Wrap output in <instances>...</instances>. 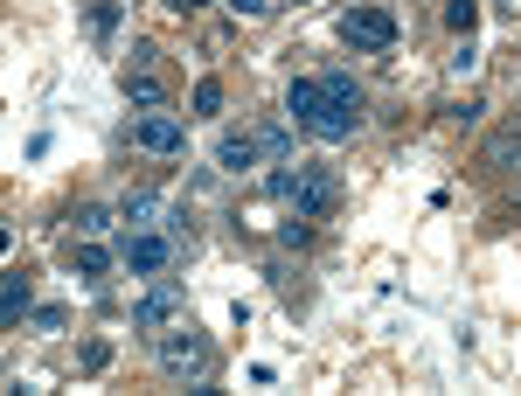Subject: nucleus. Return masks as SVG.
Segmentation results:
<instances>
[{
    "label": "nucleus",
    "mask_w": 521,
    "mask_h": 396,
    "mask_svg": "<svg viewBox=\"0 0 521 396\" xmlns=\"http://www.w3.org/2000/svg\"><path fill=\"white\" fill-rule=\"evenodd\" d=\"M167 7H174V14H195V7H209V0H167Z\"/></svg>",
    "instance_id": "26"
},
{
    "label": "nucleus",
    "mask_w": 521,
    "mask_h": 396,
    "mask_svg": "<svg viewBox=\"0 0 521 396\" xmlns=\"http://www.w3.org/2000/svg\"><path fill=\"white\" fill-rule=\"evenodd\" d=\"M160 230H167V237H174V244H181V251H188V244H195V237H188V209H167V216H160Z\"/></svg>",
    "instance_id": "22"
},
{
    "label": "nucleus",
    "mask_w": 521,
    "mask_h": 396,
    "mask_svg": "<svg viewBox=\"0 0 521 396\" xmlns=\"http://www.w3.org/2000/svg\"><path fill=\"white\" fill-rule=\"evenodd\" d=\"M341 42H348V49H390L396 42V14L390 7H369V0L348 7V14H341Z\"/></svg>",
    "instance_id": "6"
},
{
    "label": "nucleus",
    "mask_w": 521,
    "mask_h": 396,
    "mask_svg": "<svg viewBox=\"0 0 521 396\" xmlns=\"http://www.w3.org/2000/svg\"><path fill=\"white\" fill-rule=\"evenodd\" d=\"M70 223H77V237H105V230H112V209H105V202H84Z\"/></svg>",
    "instance_id": "18"
},
{
    "label": "nucleus",
    "mask_w": 521,
    "mask_h": 396,
    "mask_svg": "<svg viewBox=\"0 0 521 396\" xmlns=\"http://www.w3.org/2000/svg\"><path fill=\"white\" fill-rule=\"evenodd\" d=\"M181 320H188V299H181L174 278H160V285L132 306V327H139V334H167V327H181Z\"/></svg>",
    "instance_id": "5"
},
{
    "label": "nucleus",
    "mask_w": 521,
    "mask_h": 396,
    "mask_svg": "<svg viewBox=\"0 0 521 396\" xmlns=\"http://www.w3.org/2000/svg\"><path fill=\"white\" fill-rule=\"evenodd\" d=\"M126 56H132V70H160V49H153V42H132Z\"/></svg>",
    "instance_id": "24"
},
{
    "label": "nucleus",
    "mask_w": 521,
    "mask_h": 396,
    "mask_svg": "<svg viewBox=\"0 0 521 396\" xmlns=\"http://www.w3.org/2000/svg\"><path fill=\"white\" fill-rule=\"evenodd\" d=\"M355 126H362V112H341L334 98H327V105H320V112L306 119V132H313V139H327V146H341V139H355Z\"/></svg>",
    "instance_id": "8"
},
{
    "label": "nucleus",
    "mask_w": 521,
    "mask_h": 396,
    "mask_svg": "<svg viewBox=\"0 0 521 396\" xmlns=\"http://www.w3.org/2000/svg\"><path fill=\"white\" fill-rule=\"evenodd\" d=\"M21 313H35V292H28V278H7V285H0V320L14 327Z\"/></svg>",
    "instance_id": "12"
},
{
    "label": "nucleus",
    "mask_w": 521,
    "mask_h": 396,
    "mask_svg": "<svg viewBox=\"0 0 521 396\" xmlns=\"http://www.w3.org/2000/svg\"><path fill=\"white\" fill-rule=\"evenodd\" d=\"M119 21H126V0H98V7H91V35H98V42L119 35Z\"/></svg>",
    "instance_id": "16"
},
{
    "label": "nucleus",
    "mask_w": 521,
    "mask_h": 396,
    "mask_svg": "<svg viewBox=\"0 0 521 396\" xmlns=\"http://www.w3.org/2000/svg\"><path fill=\"white\" fill-rule=\"evenodd\" d=\"M230 7H237L244 21H258V14H271V0H230Z\"/></svg>",
    "instance_id": "25"
},
{
    "label": "nucleus",
    "mask_w": 521,
    "mask_h": 396,
    "mask_svg": "<svg viewBox=\"0 0 521 396\" xmlns=\"http://www.w3.org/2000/svg\"><path fill=\"white\" fill-rule=\"evenodd\" d=\"M132 146H139V153H181V146H188V119L167 112V105L132 112Z\"/></svg>",
    "instance_id": "3"
},
{
    "label": "nucleus",
    "mask_w": 521,
    "mask_h": 396,
    "mask_svg": "<svg viewBox=\"0 0 521 396\" xmlns=\"http://www.w3.org/2000/svg\"><path fill=\"white\" fill-rule=\"evenodd\" d=\"M258 146H264V160H271V167H278V160H292V132H285V126H264Z\"/></svg>",
    "instance_id": "21"
},
{
    "label": "nucleus",
    "mask_w": 521,
    "mask_h": 396,
    "mask_svg": "<svg viewBox=\"0 0 521 396\" xmlns=\"http://www.w3.org/2000/svg\"><path fill=\"white\" fill-rule=\"evenodd\" d=\"M160 216H167V202H160L153 188H139V195H126V223H132V230H160Z\"/></svg>",
    "instance_id": "11"
},
{
    "label": "nucleus",
    "mask_w": 521,
    "mask_h": 396,
    "mask_svg": "<svg viewBox=\"0 0 521 396\" xmlns=\"http://www.w3.org/2000/svg\"><path fill=\"white\" fill-rule=\"evenodd\" d=\"M473 70H480V49H473V35H466V49L452 56V77H473Z\"/></svg>",
    "instance_id": "23"
},
{
    "label": "nucleus",
    "mask_w": 521,
    "mask_h": 396,
    "mask_svg": "<svg viewBox=\"0 0 521 396\" xmlns=\"http://www.w3.org/2000/svg\"><path fill=\"white\" fill-rule=\"evenodd\" d=\"M188 105H195V112H188V119H216V112H223V84H216V77H202V84H195V98H188Z\"/></svg>",
    "instance_id": "17"
},
{
    "label": "nucleus",
    "mask_w": 521,
    "mask_h": 396,
    "mask_svg": "<svg viewBox=\"0 0 521 396\" xmlns=\"http://www.w3.org/2000/svg\"><path fill=\"white\" fill-rule=\"evenodd\" d=\"M126 98L139 105V112L167 105V84H160V70H132V63H126Z\"/></svg>",
    "instance_id": "10"
},
{
    "label": "nucleus",
    "mask_w": 521,
    "mask_h": 396,
    "mask_svg": "<svg viewBox=\"0 0 521 396\" xmlns=\"http://www.w3.org/2000/svg\"><path fill=\"white\" fill-rule=\"evenodd\" d=\"M445 28L452 35H473L480 28V0H445Z\"/></svg>",
    "instance_id": "19"
},
{
    "label": "nucleus",
    "mask_w": 521,
    "mask_h": 396,
    "mask_svg": "<svg viewBox=\"0 0 521 396\" xmlns=\"http://www.w3.org/2000/svg\"><path fill=\"white\" fill-rule=\"evenodd\" d=\"M515 160H521V119L487 139V167H515Z\"/></svg>",
    "instance_id": "13"
},
{
    "label": "nucleus",
    "mask_w": 521,
    "mask_h": 396,
    "mask_svg": "<svg viewBox=\"0 0 521 396\" xmlns=\"http://www.w3.org/2000/svg\"><path fill=\"white\" fill-rule=\"evenodd\" d=\"M174 258H181V244H174L167 230H132L126 244H119V264H126V271H139V278H160Z\"/></svg>",
    "instance_id": "4"
},
{
    "label": "nucleus",
    "mask_w": 521,
    "mask_h": 396,
    "mask_svg": "<svg viewBox=\"0 0 521 396\" xmlns=\"http://www.w3.org/2000/svg\"><path fill=\"white\" fill-rule=\"evenodd\" d=\"M70 271H77V278H105V271H112V258H105L98 244H70Z\"/></svg>",
    "instance_id": "14"
},
{
    "label": "nucleus",
    "mask_w": 521,
    "mask_h": 396,
    "mask_svg": "<svg viewBox=\"0 0 521 396\" xmlns=\"http://www.w3.org/2000/svg\"><path fill=\"white\" fill-rule=\"evenodd\" d=\"M258 160H264L258 132H223V139H216V167H223V174H244V167H258Z\"/></svg>",
    "instance_id": "7"
},
{
    "label": "nucleus",
    "mask_w": 521,
    "mask_h": 396,
    "mask_svg": "<svg viewBox=\"0 0 521 396\" xmlns=\"http://www.w3.org/2000/svg\"><path fill=\"white\" fill-rule=\"evenodd\" d=\"M209 362H216V355H209V341H202L188 320H181L174 334H160V369H167V376H195V383H209Z\"/></svg>",
    "instance_id": "2"
},
{
    "label": "nucleus",
    "mask_w": 521,
    "mask_h": 396,
    "mask_svg": "<svg viewBox=\"0 0 521 396\" xmlns=\"http://www.w3.org/2000/svg\"><path fill=\"white\" fill-rule=\"evenodd\" d=\"M271 195H278L292 216H313V223H320V216L334 209V174H327V167H306V160H278V167H271Z\"/></svg>",
    "instance_id": "1"
},
{
    "label": "nucleus",
    "mask_w": 521,
    "mask_h": 396,
    "mask_svg": "<svg viewBox=\"0 0 521 396\" xmlns=\"http://www.w3.org/2000/svg\"><path fill=\"white\" fill-rule=\"evenodd\" d=\"M320 84H327V98H334L341 112H362V84H355L348 70H334V77H320Z\"/></svg>",
    "instance_id": "15"
},
{
    "label": "nucleus",
    "mask_w": 521,
    "mask_h": 396,
    "mask_svg": "<svg viewBox=\"0 0 521 396\" xmlns=\"http://www.w3.org/2000/svg\"><path fill=\"white\" fill-rule=\"evenodd\" d=\"M320 105H327V84H320V77H292V91H285V119L306 126Z\"/></svg>",
    "instance_id": "9"
},
{
    "label": "nucleus",
    "mask_w": 521,
    "mask_h": 396,
    "mask_svg": "<svg viewBox=\"0 0 521 396\" xmlns=\"http://www.w3.org/2000/svg\"><path fill=\"white\" fill-rule=\"evenodd\" d=\"M278 244H285V251H306V244H313V216H285V223H278Z\"/></svg>",
    "instance_id": "20"
}]
</instances>
